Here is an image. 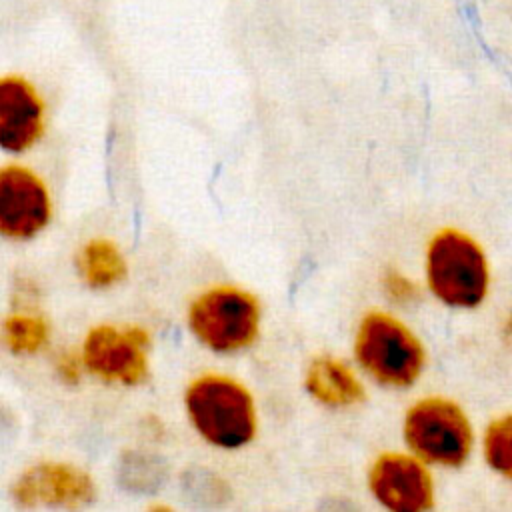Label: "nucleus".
I'll use <instances>...</instances> for the list:
<instances>
[{
	"mask_svg": "<svg viewBox=\"0 0 512 512\" xmlns=\"http://www.w3.org/2000/svg\"><path fill=\"white\" fill-rule=\"evenodd\" d=\"M424 280L428 292L446 308L476 310L492 286L488 254L470 232L440 228L426 244Z\"/></svg>",
	"mask_w": 512,
	"mask_h": 512,
	"instance_id": "obj_1",
	"label": "nucleus"
},
{
	"mask_svg": "<svg viewBox=\"0 0 512 512\" xmlns=\"http://www.w3.org/2000/svg\"><path fill=\"white\" fill-rule=\"evenodd\" d=\"M184 408L192 428L216 448L236 450L256 436L254 398L242 382L228 374L196 376L186 386Z\"/></svg>",
	"mask_w": 512,
	"mask_h": 512,
	"instance_id": "obj_2",
	"label": "nucleus"
},
{
	"mask_svg": "<svg viewBox=\"0 0 512 512\" xmlns=\"http://www.w3.org/2000/svg\"><path fill=\"white\" fill-rule=\"evenodd\" d=\"M354 358L378 384L410 388L426 368V348L416 332L390 312L370 310L354 334Z\"/></svg>",
	"mask_w": 512,
	"mask_h": 512,
	"instance_id": "obj_3",
	"label": "nucleus"
},
{
	"mask_svg": "<svg viewBox=\"0 0 512 512\" xmlns=\"http://www.w3.org/2000/svg\"><path fill=\"white\" fill-rule=\"evenodd\" d=\"M402 438L408 452L428 466L462 468L476 446L466 410L446 396H424L404 414Z\"/></svg>",
	"mask_w": 512,
	"mask_h": 512,
	"instance_id": "obj_4",
	"label": "nucleus"
},
{
	"mask_svg": "<svg viewBox=\"0 0 512 512\" xmlns=\"http://www.w3.org/2000/svg\"><path fill=\"white\" fill-rule=\"evenodd\" d=\"M186 320L192 336L202 346L232 354L256 342L262 308L252 292L232 284H218L192 300Z\"/></svg>",
	"mask_w": 512,
	"mask_h": 512,
	"instance_id": "obj_5",
	"label": "nucleus"
},
{
	"mask_svg": "<svg viewBox=\"0 0 512 512\" xmlns=\"http://www.w3.org/2000/svg\"><path fill=\"white\" fill-rule=\"evenodd\" d=\"M150 334L142 326H92L80 348L84 370L120 386H138L150 374Z\"/></svg>",
	"mask_w": 512,
	"mask_h": 512,
	"instance_id": "obj_6",
	"label": "nucleus"
},
{
	"mask_svg": "<svg viewBox=\"0 0 512 512\" xmlns=\"http://www.w3.org/2000/svg\"><path fill=\"white\" fill-rule=\"evenodd\" d=\"M368 490L386 512H430L436 502L432 472L412 452H382L368 470Z\"/></svg>",
	"mask_w": 512,
	"mask_h": 512,
	"instance_id": "obj_7",
	"label": "nucleus"
},
{
	"mask_svg": "<svg viewBox=\"0 0 512 512\" xmlns=\"http://www.w3.org/2000/svg\"><path fill=\"white\" fill-rule=\"evenodd\" d=\"M12 498L22 508L80 510L94 502L92 476L70 462H38L26 468L12 486Z\"/></svg>",
	"mask_w": 512,
	"mask_h": 512,
	"instance_id": "obj_8",
	"label": "nucleus"
},
{
	"mask_svg": "<svg viewBox=\"0 0 512 512\" xmlns=\"http://www.w3.org/2000/svg\"><path fill=\"white\" fill-rule=\"evenodd\" d=\"M52 216V202L44 182L22 166L0 170V232L12 240L40 234Z\"/></svg>",
	"mask_w": 512,
	"mask_h": 512,
	"instance_id": "obj_9",
	"label": "nucleus"
},
{
	"mask_svg": "<svg viewBox=\"0 0 512 512\" xmlns=\"http://www.w3.org/2000/svg\"><path fill=\"white\" fill-rule=\"evenodd\" d=\"M42 134V104L24 78L0 82V144L8 152L30 148Z\"/></svg>",
	"mask_w": 512,
	"mask_h": 512,
	"instance_id": "obj_10",
	"label": "nucleus"
},
{
	"mask_svg": "<svg viewBox=\"0 0 512 512\" xmlns=\"http://www.w3.org/2000/svg\"><path fill=\"white\" fill-rule=\"evenodd\" d=\"M306 392L322 406L352 408L366 400V390L356 372L334 356H316L304 372Z\"/></svg>",
	"mask_w": 512,
	"mask_h": 512,
	"instance_id": "obj_11",
	"label": "nucleus"
},
{
	"mask_svg": "<svg viewBox=\"0 0 512 512\" xmlns=\"http://www.w3.org/2000/svg\"><path fill=\"white\" fill-rule=\"evenodd\" d=\"M76 270L86 286L106 290L126 278L128 262L112 240L92 238L78 250Z\"/></svg>",
	"mask_w": 512,
	"mask_h": 512,
	"instance_id": "obj_12",
	"label": "nucleus"
},
{
	"mask_svg": "<svg viewBox=\"0 0 512 512\" xmlns=\"http://www.w3.org/2000/svg\"><path fill=\"white\" fill-rule=\"evenodd\" d=\"M2 340L16 356L38 354L50 340V322L42 314L12 312L4 318Z\"/></svg>",
	"mask_w": 512,
	"mask_h": 512,
	"instance_id": "obj_13",
	"label": "nucleus"
},
{
	"mask_svg": "<svg viewBox=\"0 0 512 512\" xmlns=\"http://www.w3.org/2000/svg\"><path fill=\"white\" fill-rule=\"evenodd\" d=\"M484 464L512 484V412L492 418L480 438Z\"/></svg>",
	"mask_w": 512,
	"mask_h": 512,
	"instance_id": "obj_14",
	"label": "nucleus"
},
{
	"mask_svg": "<svg viewBox=\"0 0 512 512\" xmlns=\"http://www.w3.org/2000/svg\"><path fill=\"white\" fill-rule=\"evenodd\" d=\"M120 474L126 478V486L134 490H144L154 486L164 474V470L158 462H152L146 454L130 452Z\"/></svg>",
	"mask_w": 512,
	"mask_h": 512,
	"instance_id": "obj_15",
	"label": "nucleus"
},
{
	"mask_svg": "<svg viewBox=\"0 0 512 512\" xmlns=\"http://www.w3.org/2000/svg\"><path fill=\"white\" fill-rule=\"evenodd\" d=\"M184 488L190 492L192 498L208 504H222L226 502L228 486L214 474L202 470V474H190V482H184Z\"/></svg>",
	"mask_w": 512,
	"mask_h": 512,
	"instance_id": "obj_16",
	"label": "nucleus"
},
{
	"mask_svg": "<svg viewBox=\"0 0 512 512\" xmlns=\"http://www.w3.org/2000/svg\"><path fill=\"white\" fill-rule=\"evenodd\" d=\"M382 284H384V290H386L388 298L398 302V304H412L420 296L418 284L410 276H406L404 272L394 270V268L384 272Z\"/></svg>",
	"mask_w": 512,
	"mask_h": 512,
	"instance_id": "obj_17",
	"label": "nucleus"
},
{
	"mask_svg": "<svg viewBox=\"0 0 512 512\" xmlns=\"http://www.w3.org/2000/svg\"><path fill=\"white\" fill-rule=\"evenodd\" d=\"M54 366H56V374H58L66 384H76V382L80 380V372H82V368H84L80 354L74 356V354H70V352L60 354V356L56 358V364H54Z\"/></svg>",
	"mask_w": 512,
	"mask_h": 512,
	"instance_id": "obj_18",
	"label": "nucleus"
},
{
	"mask_svg": "<svg viewBox=\"0 0 512 512\" xmlns=\"http://www.w3.org/2000/svg\"><path fill=\"white\" fill-rule=\"evenodd\" d=\"M500 334H502V342H506V346L512 348V310L502 318Z\"/></svg>",
	"mask_w": 512,
	"mask_h": 512,
	"instance_id": "obj_19",
	"label": "nucleus"
},
{
	"mask_svg": "<svg viewBox=\"0 0 512 512\" xmlns=\"http://www.w3.org/2000/svg\"><path fill=\"white\" fill-rule=\"evenodd\" d=\"M144 512H176V510L166 502H152Z\"/></svg>",
	"mask_w": 512,
	"mask_h": 512,
	"instance_id": "obj_20",
	"label": "nucleus"
},
{
	"mask_svg": "<svg viewBox=\"0 0 512 512\" xmlns=\"http://www.w3.org/2000/svg\"><path fill=\"white\" fill-rule=\"evenodd\" d=\"M328 512H358L350 502H334L330 504Z\"/></svg>",
	"mask_w": 512,
	"mask_h": 512,
	"instance_id": "obj_21",
	"label": "nucleus"
}]
</instances>
